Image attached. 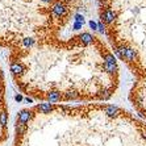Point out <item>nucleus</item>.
<instances>
[{"instance_id":"4","label":"nucleus","mask_w":146,"mask_h":146,"mask_svg":"<svg viewBox=\"0 0 146 146\" xmlns=\"http://www.w3.org/2000/svg\"><path fill=\"white\" fill-rule=\"evenodd\" d=\"M129 99L134 109L146 120V76L134 79Z\"/></svg>"},{"instance_id":"2","label":"nucleus","mask_w":146,"mask_h":146,"mask_svg":"<svg viewBox=\"0 0 146 146\" xmlns=\"http://www.w3.org/2000/svg\"><path fill=\"white\" fill-rule=\"evenodd\" d=\"M15 132V146H146V122L106 103H40L20 111Z\"/></svg>"},{"instance_id":"3","label":"nucleus","mask_w":146,"mask_h":146,"mask_svg":"<svg viewBox=\"0 0 146 146\" xmlns=\"http://www.w3.org/2000/svg\"><path fill=\"white\" fill-rule=\"evenodd\" d=\"M99 19L116 57L146 76V0H99Z\"/></svg>"},{"instance_id":"1","label":"nucleus","mask_w":146,"mask_h":146,"mask_svg":"<svg viewBox=\"0 0 146 146\" xmlns=\"http://www.w3.org/2000/svg\"><path fill=\"white\" fill-rule=\"evenodd\" d=\"M9 68L24 95L49 104L106 102L120 83L117 57L90 32L12 50Z\"/></svg>"}]
</instances>
